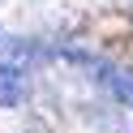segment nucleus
<instances>
[{
  "instance_id": "1",
  "label": "nucleus",
  "mask_w": 133,
  "mask_h": 133,
  "mask_svg": "<svg viewBox=\"0 0 133 133\" xmlns=\"http://www.w3.org/2000/svg\"><path fill=\"white\" fill-rule=\"evenodd\" d=\"M26 99V73L0 69V107H17Z\"/></svg>"
},
{
  "instance_id": "2",
  "label": "nucleus",
  "mask_w": 133,
  "mask_h": 133,
  "mask_svg": "<svg viewBox=\"0 0 133 133\" xmlns=\"http://www.w3.org/2000/svg\"><path fill=\"white\" fill-rule=\"evenodd\" d=\"M30 60H35V47H30V43H4V47H0V69L26 73Z\"/></svg>"
},
{
  "instance_id": "3",
  "label": "nucleus",
  "mask_w": 133,
  "mask_h": 133,
  "mask_svg": "<svg viewBox=\"0 0 133 133\" xmlns=\"http://www.w3.org/2000/svg\"><path fill=\"white\" fill-rule=\"evenodd\" d=\"M107 86H112V95L120 99L124 107H133V69H112Z\"/></svg>"
}]
</instances>
